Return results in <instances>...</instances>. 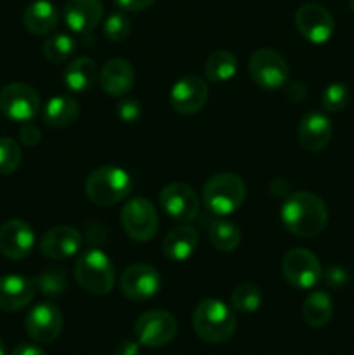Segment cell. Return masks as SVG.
I'll list each match as a JSON object with an SVG mask.
<instances>
[{"instance_id":"6da1fadb","label":"cell","mask_w":354,"mask_h":355,"mask_svg":"<svg viewBox=\"0 0 354 355\" xmlns=\"http://www.w3.org/2000/svg\"><path fill=\"white\" fill-rule=\"evenodd\" d=\"M281 222L297 238H314L328 222L326 205L318 194L309 191H297L285 200L281 207Z\"/></svg>"},{"instance_id":"7a4b0ae2","label":"cell","mask_w":354,"mask_h":355,"mask_svg":"<svg viewBox=\"0 0 354 355\" xmlns=\"http://www.w3.org/2000/svg\"><path fill=\"white\" fill-rule=\"evenodd\" d=\"M193 329L207 343H224L236 331V318L231 307L217 298H205L193 312Z\"/></svg>"},{"instance_id":"3957f363","label":"cell","mask_w":354,"mask_h":355,"mask_svg":"<svg viewBox=\"0 0 354 355\" xmlns=\"http://www.w3.org/2000/svg\"><path fill=\"white\" fill-rule=\"evenodd\" d=\"M75 279L85 293L104 297L115 288L117 272L110 257L99 248H89L76 259Z\"/></svg>"},{"instance_id":"277c9868","label":"cell","mask_w":354,"mask_h":355,"mask_svg":"<svg viewBox=\"0 0 354 355\" xmlns=\"http://www.w3.org/2000/svg\"><path fill=\"white\" fill-rule=\"evenodd\" d=\"M205 207L217 217L231 215L245 203L246 186L243 179L236 173L222 172L208 177L201 191Z\"/></svg>"},{"instance_id":"5b68a950","label":"cell","mask_w":354,"mask_h":355,"mask_svg":"<svg viewBox=\"0 0 354 355\" xmlns=\"http://www.w3.org/2000/svg\"><path fill=\"white\" fill-rule=\"evenodd\" d=\"M132 177L117 165H104L94 170L85 182L87 198L99 207H111L132 193Z\"/></svg>"},{"instance_id":"8992f818","label":"cell","mask_w":354,"mask_h":355,"mask_svg":"<svg viewBox=\"0 0 354 355\" xmlns=\"http://www.w3.org/2000/svg\"><path fill=\"white\" fill-rule=\"evenodd\" d=\"M253 83L264 90H278L290 78V68L283 55L274 49H257L248 61Z\"/></svg>"},{"instance_id":"52a82bcc","label":"cell","mask_w":354,"mask_h":355,"mask_svg":"<svg viewBox=\"0 0 354 355\" xmlns=\"http://www.w3.org/2000/svg\"><path fill=\"white\" fill-rule=\"evenodd\" d=\"M120 222L125 234L137 243L155 238L158 231V214L151 201L146 198H132L121 207Z\"/></svg>"},{"instance_id":"ba28073f","label":"cell","mask_w":354,"mask_h":355,"mask_svg":"<svg viewBox=\"0 0 354 355\" xmlns=\"http://www.w3.org/2000/svg\"><path fill=\"white\" fill-rule=\"evenodd\" d=\"M134 335L139 345L149 349L165 347L176 338L177 321L169 311L155 309L139 315L134 324Z\"/></svg>"},{"instance_id":"9c48e42d","label":"cell","mask_w":354,"mask_h":355,"mask_svg":"<svg viewBox=\"0 0 354 355\" xmlns=\"http://www.w3.org/2000/svg\"><path fill=\"white\" fill-rule=\"evenodd\" d=\"M40 111L38 92L28 83L14 82L0 90V113L10 121L26 123Z\"/></svg>"},{"instance_id":"30bf717a","label":"cell","mask_w":354,"mask_h":355,"mask_svg":"<svg viewBox=\"0 0 354 355\" xmlns=\"http://www.w3.org/2000/svg\"><path fill=\"white\" fill-rule=\"evenodd\" d=\"M281 272L285 281L297 290H311L323 277L318 257L305 248L290 250L283 257Z\"/></svg>"},{"instance_id":"8fae6325","label":"cell","mask_w":354,"mask_h":355,"mask_svg":"<svg viewBox=\"0 0 354 355\" xmlns=\"http://www.w3.org/2000/svg\"><path fill=\"white\" fill-rule=\"evenodd\" d=\"M295 24L302 37L316 45L328 42L335 31L332 12L316 2H307L298 7L295 12Z\"/></svg>"},{"instance_id":"7c38bea8","label":"cell","mask_w":354,"mask_h":355,"mask_svg":"<svg viewBox=\"0 0 354 355\" xmlns=\"http://www.w3.org/2000/svg\"><path fill=\"white\" fill-rule=\"evenodd\" d=\"M124 297L132 302H146L155 297L162 288V277L153 266L134 263L121 272L118 281Z\"/></svg>"},{"instance_id":"4fadbf2b","label":"cell","mask_w":354,"mask_h":355,"mask_svg":"<svg viewBox=\"0 0 354 355\" xmlns=\"http://www.w3.org/2000/svg\"><path fill=\"white\" fill-rule=\"evenodd\" d=\"M158 201L163 214L172 220L193 222L200 214V198L187 184H169L162 189Z\"/></svg>"},{"instance_id":"5bb4252c","label":"cell","mask_w":354,"mask_h":355,"mask_svg":"<svg viewBox=\"0 0 354 355\" xmlns=\"http://www.w3.org/2000/svg\"><path fill=\"white\" fill-rule=\"evenodd\" d=\"M62 314L54 304L51 302H42L37 304L24 318V329L28 336L37 343H52L61 335Z\"/></svg>"},{"instance_id":"9a60e30c","label":"cell","mask_w":354,"mask_h":355,"mask_svg":"<svg viewBox=\"0 0 354 355\" xmlns=\"http://www.w3.org/2000/svg\"><path fill=\"white\" fill-rule=\"evenodd\" d=\"M208 99V85L201 76L186 75L174 83L170 90V106L183 116L200 113Z\"/></svg>"},{"instance_id":"2e32d148","label":"cell","mask_w":354,"mask_h":355,"mask_svg":"<svg viewBox=\"0 0 354 355\" xmlns=\"http://www.w3.org/2000/svg\"><path fill=\"white\" fill-rule=\"evenodd\" d=\"M35 248V232L19 218H10L0 227V253L9 260H24Z\"/></svg>"},{"instance_id":"e0dca14e","label":"cell","mask_w":354,"mask_h":355,"mask_svg":"<svg viewBox=\"0 0 354 355\" xmlns=\"http://www.w3.org/2000/svg\"><path fill=\"white\" fill-rule=\"evenodd\" d=\"M104 6L101 0H68L62 17L69 30L76 35H89L103 21Z\"/></svg>"},{"instance_id":"ac0fdd59","label":"cell","mask_w":354,"mask_h":355,"mask_svg":"<svg viewBox=\"0 0 354 355\" xmlns=\"http://www.w3.org/2000/svg\"><path fill=\"white\" fill-rule=\"evenodd\" d=\"M82 248V234L69 225H58L44 232L40 252L51 260H68Z\"/></svg>"},{"instance_id":"d6986e66","label":"cell","mask_w":354,"mask_h":355,"mask_svg":"<svg viewBox=\"0 0 354 355\" xmlns=\"http://www.w3.org/2000/svg\"><path fill=\"white\" fill-rule=\"evenodd\" d=\"M298 142L309 153H319L330 144L333 125L330 118L321 111H311L298 121Z\"/></svg>"},{"instance_id":"ffe728a7","label":"cell","mask_w":354,"mask_h":355,"mask_svg":"<svg viewBox=\"0 0 354 355\" xmlns=\"http://www.w3.org/2000/svg\"><path fill=\"white\" fill-rule=\"evenodd\" d=\"M37 286L19 274H6L0 277V311L19 312L33 302Z\"/></svg>"},{"instance_id":"44dd1931","label":"cell","mask_w":354,"mask_h":355,"mask_svg":"<svg viewBox=\"0 0 354 355\" xmlns=\"http://www.w3.org/2000/svg\"><path fill=\"white\" fill-rule=\"evenodd\" d=\"M135 83V71L125 59L115 58L104 62L99 71V85L104 94L111 97H124Z\"/></svg>"},{"instance_id":"7402d4cb","label":"cell","mask_w":354,"mask_h":355,"mask_svg":"<svg viewBox=\"0 0 354 355\" xmlns=\"http://www.w3.org/2000/svg\"><path fill=\"white\" fill-rule=\"evenodd\" d=\"M99 80L97 64L94 59L80 55L73 59L62 71V83L71 94H85Z\"/></svg>"},{"instance_id":"603a6c76","label":"cell","mask_w":354,"mask_h":355,"mask_svg":"<svg viewBox=\"0 0 354 355\" xmlns=\"http://www.w3.org/2000/svg\"><path fill=\"white\" fill-rule=\"evenodd\" d=\"M198 246V232L191 225H179L163 238V255L172 262H186Z\"/></svg>"},{"instance_id":"cb8c5ba5","label":"cell","mask_w":354,"mask_h":355,"mask_svg":"<svg viewBox=\"0 0 354 355\" xmlns=\"http://www.w3.org/2000/svg\"><path fill=\"white\" fill-rule=\"evenodd\" d=\"M23 23L30 33L49 35L59 23L58 7L49 0H35L24 9Z\"/></svg>"},{"instance_id":"d4e9b609","label":"cell","mask_w":354,"mask_h":355,"mask_svg":"<svg viewBox=\"0 0 354 355\" xmlns=\"http://www.w3.org/2000/svg\"><path fill=\"white\" fill-rule=\"evenodd\" d=\"M80 104L69 96H56L42 110V120L54 128H65L78 118Z\"/></svg>"},{"instance_id":"484cf974","label":"cell","mask_w":354,"mask_h":355,"mask_svg":"<svg viewBox=\"0 0 354 355\" xmlns=\"http://www.w3.org/2000/svg\"><path fill=\"white\" fill-rule=\"evenodd\" d=\"M333 300L326 291H314L302 304V319L311 328H323L332 321Z\"/></svg>"},{"instance_id":"4316f807","label":"cell","mask_w":354,"mask_h":355,"mask_svg":"<svg viewBox=\"0 0 354 355\" xmlns=\"http://www.w3.org/2000/svg\"><path fill=\"white\" fill-rule=\"evenodd\" d=\"M208 239H210L212 246L222 253L235 252L242 243V231L235 222L228 220V218H215L208 227Z\"/></svg>"},{"instance_id":"83f0119b","label":"cell","mask_w":354,"mask_h":355,"mask_svg":"<svg viewBox=\"0 0 354 355\" xmlns=\"http://www.w3.org/2000/svg\"><path fill=\"white\" fill-rule=\"evenodd\" d=\"M238 71V59L229 51H215L205 61V76L210 82H229Z\"/></svg>"},{"instance_id":"f1b7e54d","label":"cell","mask_w":354,"mask_h":355,"mask_svg":"<svg viewBox=\"0 0 354 355\" xmlns=\"http://www.w3.org/2000/svg\"><path fill=\"white\" fill-rule=\"evenodd\" d=\"M260 305H262V291L255 284L243 283L231 291V307L238 312L252 314Z\"/></svg>"},{"instance_id":"f546056e","label":"cell","mask_w":354,"mask_h":355,"mask_svg":"<svg viewBox=\"0 0 354 355\" xmlns=\"http://www.w3.org/2000/svg\"><path fill=\"white\" fill-rule=\"evenodd\" d=\"M76 40L73 37L66 33H58L52 35L51 38H47L44 44V55L49 59L51 62H65L71 58L73 54L76 52Z\"/></svg>"},{"instance_id":"4dcf8cb0","label":"cell","mask_w":354,"mask_h":355,"mask_svg":"<svg viewBox=\"0 0 354 355\" xmlns=\"http://www.w3.org/2000/svg\"><path fill=\"white\" fill-rule=\"evenodd\" d=\"M35 286L45 297H58L68 288V277L61 269H47L33 279Z\"/></svg>"},{"instance_id":"1f68e13d","label":"cell","mask_w":354,"mask_h":355,"mask_svg":"<svg viewBox=\"0 0 354 355\" xmlns=\"http://www.w3.org/2000/svg\"><path fill=\"white\" fill-rule=\"evenodd\" d=\"M23 162L21 146L10 137H0V175H9L16 172Z\"/></svg>"},{"instance_id":"d6a6232c","label":"cell","mask_w":354,"mask_h":355,"mask_svg":"<svg viewBox=\"0 0 354 355\" xmlns=\"http://www.w3.org/2000/svg\"><path fill=\"white\" fill-rule=\"evenodd\" d=\"M349 103V89L344 83H330L321 94V106L328 113H339Z\"/></svg>"},{"instance_id":"836d02e7","label":"cell","mask_w":354,"mask_h":355,"mask_svg":"<svg viewBox=\"0 0 354 355\" xmlns=\"http://www.w3.org/2000/svg\"><path fill=\"white\" fill-rule=\"evenodd\" d=\"M130 19L125 16L124 12H111L110 16L104 19L103 31L110 42H124L125 38L130 35Z\"/></svg>"},{"instance_id":"e575fe53","label":"cell","mask_w":354,"mask_h":355,"mask_svg":"<svg viewBox=\"0 0 354 355\" xmlns=\"http://www.w3.org/2000/svg\"><path fill=\"white\" fill-rule=\"evenodd\" d=\"M117 116L118 120L124 123H137L142 116V106L137 99L134 97H121V101L117 106Z\"/></svg>"},{"instance_id":"d590c367","label":"cell","mask_w":354,"mask_h":355,"mask_svg":"<svg viewBox=\"0 0 354 355\" xmlns=\"http://www.w3.org/2000/svg\"><path fill=\"white\" fill-rule=\"evenodd\" d=\"M19 139H21V142L26 146V148H35V146H37L42 139L40 128H38L35 123H31V121L21 123Z\"/></svg>"},{"instance_id":"8d00e7d4","label":"cell","mask_w":354,"mask_h":355,"mask_svg":"<svg viewBox=\"0 0 354 355\" xmlns=\"http://www.w3.org/2000/svg\"><path fill=\"white\" fill-rule=\"evenodd\" d=\"M347 279H349V276H347V272L342 269V267L333 266L325 272L326 284H328L330 288H335V290H340V288L346 286Z\"/></svg>"},{"instance_id":"74e56055","label":"cell","mask_w":354,"mask_h":355,"mask_svg":"<svg viewBox=\"0 0 354 355\" xmlns=\"http://www.w3.org/2000/svg\"><path fill=\"white\" fill-rule=\"evenodd\" d=\"M285 92H287V99L292 103H302L307 97V87L301 82H287L285 83Z\"/></svg>"},{"instance_id":"f35d334b","label":"cell","mask_w":354,"mask_h":355,"mask_svg":"<svg viewBox=\"0 0 354 355\" xmlns=\"http://www.w3.org/2000/svg\"><path fill=\"white\" fill-rule=\"evenodd\" d=\"M117 3L118 9L125 10V12H141V10L148 9L155 3V0H113Z\"/></svg>"},{"instance_id":"ab89813d","label":"cell","mask_w":354,"mask_h":355,"mask_svg":"<svg viewBox=\"0 0 354 355\" xmlns=\"http://www.w3.org/2000/svg\"><path fill=\"white\" fill-rule=\"evenodd\" d=\"M113 355H139V342L137 340H121L115 347Z\"/></svg>"},{"instance_id":"60d3db41","label":"cell","mask_w":354,"mask_h":355,"mask_svg":"<svg viewBox=\"0 0 354 355\" xmlns=\"http://www.w3.org/2000/svg\"><path fill=\"white\" fill-rule=\"evenodd\" d=\"M10 355H45V352L40 347L31 345V343H21V345L14 347Z\"/></svg>"},{"instance_id":"b9f144b4","label":"cell","mask_w":354,"mask_h":355,"mask_svg":"<svg viewBox=\"0 0 354 355\" xmlns=\"http://www.w3.org/2000/svg\"><path fill=\"white\" fill-rule=\"evenodd\" d=\"M0 355H6V345H3L2 340H0Z\"/></svg>"},{"instance_id":"7bdbcfd3","label":"cell","mask_w":354,"mask_h":355,"mask_svg":"<svg viewBox=\"0 0 354 355\" xmlns=\"http://www.w3.org/2000/svg\"><path fill=\"white\" fill-rule=\"evenodd\" d=\"M347 3H349V9L354 12V0H347Z\"/></svg>"}]
</instances>
